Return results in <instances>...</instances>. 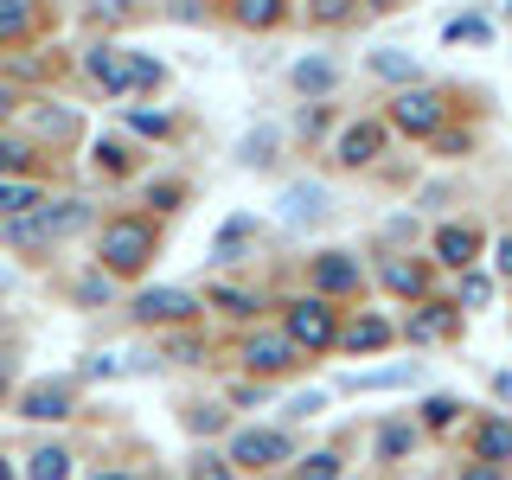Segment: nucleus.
Instances as JSON below:
<instances>
[{"mask_svg": "<svg viewBox=\"0 0 512 480\" xmlns=\"http://www.w3.org/2000/svg\"><path fill=\"white\" fill-rule=\"evenodd\" d=\"M84 224H90V205L84 199H45V205H32V212L7 218V224H0V237H7L13 250H52V244H64V237H77Z\"/></svg>", "mask_w": 512, "mask_h": 480, "instance_id": "obj_1", "label": "nucleus"}, {"mask_svg": "<svg viewBox=\"0 0 512 480\" xmlns=\"http://www.w3.org/2000/svg\"><path fill=\"white\" fill-rule=\"evenodd\" d=\"M154 244H160V231H154L148 218H109V224H103V244H96V256H103L109 276H135V269H148V263H154Z\"/></svg>", "mask_w": 512, "mask_h": 480, "instance_id": "obj_2", "label": "nucleus"}, {"mask_svg": "<svg viewBox=\"0 0 512 480\" xmlns=\"http://www.w3.org/2000/svg\"><path fill=\"white\" fill-rule=\"evenodd\" d=\"M282 333H288V340H295L301 352H327L333 340H340V314H333V301H327V295H301V301H288Z\"/></svg>", "mask_w": 512, "mask_h": 480, "instance_id": "obj_3", "label": "nucleus"}, {"mask_svg": "<svg viewBox=\"0 0 512 480\" xmlns=\"http://www.w3.org/2000/svg\"><path fill=\"white\" fill-rule=\"evenodd\" d=\"M231 468H250V474H269L282 468V461H295V442H288V429H231Z\"/></svg>", "mask_w": 512, "mask_h": 480, "instance_id": "obj_4", "label": "nucleus"}, {"mask_svg": "<svg viewBox=\"0 0 512 480\" xmlns=\"http://www.w3.org/2000/svg\"><path fill=\"white\" fill-rule=\"evenodd\" d=\"M237 365L256 372V378H282V372H295V365H308V359H301V346L276 327V333H250V340L237 346Z\"/></svg>", "mask_w": 512, "mask_h": 480, "instance_id": "obj_5", "label": "nucleus"}, {"mask_svg": "<svg viewBox=\"0 0 512 480\" xmlns=\"http://www.w3.org/2000/svg\"><path fill=\"white\" fill-rule=\"evenodd\" d=\"M448 116V103H442V90H404V96H391V122L404 128V135H436Z\"/></svg>", "mask_w": 512, "mask_h": 480, "instance_id": "obj_6", "label": "nucleus"}, {"mask_svg": "<svg viewBox=\"0 0 512 480\" xmlns=\"http://www.w3.org/2000/svg\"><path fill=\"white\" fill-rule=\"evenodd\" d=\"M192 314H199V295H186V288H148V295H135L141 327H167V320H192Z\"/></svg>", "mask_w": 512, "mask_h": 480, "instance_id": "obj_7", "label": "nucleus"}, {"mask_svg": "<svg viewBox=\"0 0 512 480\" xmlns=\"http://www.w3.org/2000/svg\"><path fill=\"white\" fill-rule=\"evenodd\" d=\"M314 288H320V295H359V288H365V269L352 263L346 250H320L314 256Z\"/></svg>", "mask_w": 512, "mask_h": 480, "instance_id": "obj_8", "label": "nucleus"}, {"mask_svg": "<svg viewBox=\"0 0 512 480\" xmlns=\"http://www.w3.org/2000/svg\"><path fill=\"white\" fill-rule=\"evenodd\" d=\"M378 154H384V122H352V128H340V141H333V160H340V167H372Z\"/></svg>", "mask_w": 512, "mask_h": 480, "instance_id": "obj_9", "label": "nucleus"}, {"mask_svg": "<svg viewBox=\"0 0 512 480\" xmlns=\"http://www.w3.org/2000/svg\"><path fill=\"white\" fill-rule=\"evenodd\" d=\"M288 90L308 96V103H320V96L340 90V64H333V58H301V64H288Z\"/></svg>", "mask_w": 512, "mask_h": 480, "instance_id": "obj_10", "label": "nucleus"}, {"mask_svg": "<svg viewBox=\"0 0 512 480\" xmlns=\"http://www.w3.org/2000/svg\"><path fill=\"white\" fill-rule=\"evenodd\" d=\"M20 416L26 423H58V416H71V384H26Z\"/></svg>", "mask_w": 512, "mask_h": 480, "instance_id": "obj_11", "label": "nucleus"}, {"mask_svg": "<svg viewBox=\"0 0 512 480\" xmlns=\"http://www.w3.org/2000/svg\"><path fill=\"white\" fill-rule=\"evenodd\" d=\"M391 333H397V327H391L384 314H359V320H346V327H340V340H333V346L359 359V352H378V346H391Z\"/></svg>", "mask_w": 512, "mask_h": 480, "instance_id": "obj_12", "label": "nucleus"}, {"mask_svg": "<svg viewBox=\"0 0 512 480\" xmlns=\"http://www.w3.org/2000/svg\"><path fill=\"white\" fill-rule=\"evenodd\" d=\"M327 212H333V205H327V186H320V180H295L282 192V218L288 224H320Z\"/></svg>", "mask_w": 512, "mask_h": 480, "instance_id": "obj_13", "label": "nucleus"}, {"mask_svg": "<svg viewBox=\"0 0 512 480\" xmlns=\"http://www.w3.org/2000/svg\"><path fill=\"white\" fill-rule=\"evenodd\" d=\"M436 256L448 269H468L480 256V231H474V224H442V231H436Z\"/></svg>", "mask_w": 512, "mask_h": 480, "instance_id": "obj_14", "label": "nucleus"}, {"mask_svg": "<svg viewBox=\"0 0 512 480\" xmlns=\"http://www.w3.org/2000/svg\"><path fill=\"white\" fill-rule=\"evenodd\" d=\"M84 71L103 90H116V96L128 90V52H116V45H90V52H84Z\"/></svg>", "mask_w": 512, "mask_h": 480, "instance_id": "obj_15", "label": "nucleus"}, {"mask_svg": "<svg viewBox=\"0 0 512 480\" xmlns=\"http://www.w3.org/2000/svg\"><path fill=\"white\" fill-rule=\"evenodd\" d=\"M378 276H384V288H391V295H410V301H423V295H429V269H423V263H410V256H391Z\"/></svg>", "mask_w": 512, "mask_h": 480, "instance_id": "obj_16", "label": "nucleus"}, {"mask_svg": "<svg viewBox=\"0 0 512 480\" xmlns=\"http://www.w3.org/2000/svg\"><path fill=\"white\" fill-rule=\"evenodd\" d=\"M32 205H45V186L26 180V173H7V180H0V218H20Z\"/></svg>", "mask_w": 512, "mask_h": 480, "instance_id": "obj_17", "label": "nucleus"}, {"mask_svg": "<svg viewBox=\"0 0 512 480\" xmlns=\"http://www.w3.org/2000/svg\"><path fill=\"white\" fill-rule=\"evenodd\" d=\"M397 384H416V365H378V372L340 378V391H397Z\"/></svg>", "mask_w": 512, "mask_h": 480, "instance_id": "obj_18", "label": "nucleus"}, {"mask_svg": "<svg viewBox=\"0 0 512 480\" xmlns=\"http://www.w3.org/2000/svg\"><path fill=\"white\" fill-rule=\"evenodd\" d=\"M410 340H416V346H436V340H455V314H448V308H423V314L410 320Z\"/></svg>", "mask_w": 512, "mask_h": 480, "instance_id": "obj_19", "label": "nucleus"}, {"mask_svg": "<svg viewBox=\"0 0 512 480\" xmlns=\"http://www.w3.org/2000/svg\"><path fill=\"white\" fill-rule=\"evenodd\" d=\"M480 461H493V468L512 461V423L506 416H487V423H480Z\"/></svg>", "mask_w": 512, "mask_h": 480, "instance_id": "obj_20", "label": "nucleus"}, {"mask_svg": "<svg viewBox=\"0 0 512 480\" xmlns=\"http://www.w3.org/2000/svg\"><path fill=\"white\" fill-rule=\"evenodd\" d=\"M276 20H288V0H237V26L269 32Z\"/></svg>", "mask_w": 512, "mask_h": 480, "instance_id": "obj_21", "label": "nucleus"}, {"mask_svg": "<svg viewBox=\"0 0 512 480\" xmlns=\"http://www.w3.org/2000/svg\"><path fill=\"white\" fill-rule=\"evenodd\" d=\"M276 148H282V128H250V135H244V148H237V154H244V167H269V160H276Z\"/></svg>", "mask_w": 512, "mask_h": 480, "instance_id": "obj_22", "label": "nucleus"}, {"mask_svg": "<svg viewBox=\"0 0 512 480\" xmlns=\"http://www.w3.org/2000/svg\"><path fill=\"white\" fill-rule=\"evenodd\" d=\"M26 480H71V455H64V448H32Z\"/></svg>", "mask_w": 512, "mask_h": 480, "instance_id": "obj_23", "label": "nucleus"}, {"mask_svg": "<svg viewBox=\"0 0 512 480\" xmlns=\"http://www.w3.org/2000/svg\"><path fill=\"white\" fill-rule=\"evenodd\" d=\"M250 231H256V218H224L218 224V244H212V263H231V250L250 244Z\"/></svg>", "mask_w": 512, "mask_h": 480, "instance_id": "obj_24", "label": "nucleus"}, {"mask_svg": "<svg viewBox=\"0 0 512 480\" xmlns=\"http://www.w3.org/2000/svg\"><path fill=\"white\" fill-rule=\"evenodd\" d=\"M212 308H218V314H231V320H250V314H256V295H250V288L218 282V288H212Z\"/></svg>", "mask_w": 512, "mask_h": 480, "instance_id": "obj_25", "label": "nucleus"}, {"mask_svg": "<svg viewBox=\"0 0 512 480\" xmlns=\"http://www.w3.org/2000/svg\"><path fill=\"white\" fill-rule=\"evenodd\" d=\"M32 20H39V0H0V39L32 32Z\"/></svg>", "mask_w": 512, "mask_h": 480, "instance_id": "obj_26", "label": "nucleus"}, {"mask_svg": "<svg viewBox=\"0 0 512 480\" xmlns=\"http://www.w3.org/2000/svg\"><path fill=\"white\" fill-rule=\"evenodd\" d=\"M340 468H346V461L333 455V448H320V455H301L295 461V480H340Z\"/></svg>", "mask_w": 512, "mask_h": 480, "instance_id": "obj_27", "label": "nucleus"}, {"mask_svg": "<svg viewBox=\"0 0 512 480\" xmlns=\"http://www.w3.org/2000/svg\"><path fill=\"white\" fill-rule=\"evenodd\" d=\"M416 448V429L410 423H384L378 429V461H397V455H410Z\"/></svg>", "mask_w": 512, "mask_h": 480, "instance_id": "obj_28", "label": "nucleus"}, {"mask_svg": "<svg viewBox=\"0 0 512 480\" xmlns=\"http://www.w3.org/2000/svg\"><path fill=\"white\" fill-rule=\"evenodd\" d=\"M372 77H384V84H410L416 64H410L404 52H372Z\"/></svg>", "mask_w": 512, "mask_h": 480, "instance_id": "obj_29", "label": "nucleus"}, {"mask_svg": "<svg viewBox=\"0 0 512 480\" xmlns=\"http://www.w3.org/2000/svg\"><path fill=\"white\" fill-rule=\"evenodd\" d=\"M160 84H167V71H160L154 58H135V52H128V90H160Z\"/></svg>", "mask_w": 512, "mask_h": 480, "instance_id": "obj_30", "label": "nucleus"}, {"mask_svg": "<svg viewBox=\"0 0 512 480\" xmlns=\"http://www.w3.org/2000/svg\"><path fill=\"white\" fill-rule=\"evenodd\" d=\"M141 359H122V352H96V359H84V378H122V372H135Z\"/></svg>", "mask_w": 512, "mask_h": 480, "instance_id": "obj_31", "label": "nucleus"}, {"mask_svg": "<svg viewBox=\"0 0 512 480\" xmlns=\"http://www.w3.org/2000/svg\"><path fill=\"white\" fill-rule=\"evenodd\" d=\"M0 173H32V141L0 135Z\"/></svg>", "mask_w": 512, "mask_h": 480, "instance_id": "obj_32", "label": "nucleus"}, {"mask_svg": "<svg viewBox=\"0 0 512 480\" xmlns=\"http://www.w3.org/2000/svg\"><path fill=\"white\" fill-rule=\"evenodd\" d=\"M77 116L71 109H32V135H71Z\"/></svg>", "mask_w": 512, "mask_h": 480, "instance_id": "obj_33", "label": "nucleus"}, {"mask_svg": "<svg viewBox=\"0 0 512 480\" xmlns=\"http://www.w3.org/2000/svg\"><path fill=\"white\" fill-rule=\"evenodd\" d=\"M461 416V397H423V423L429 429H448Z\"/></svg>", "mask_w": 512, "mask_h": 480, "instance_id": "obj_34", "label": "nucleus"}, {"mask_svg": "<svg viewBox=\"0 0 512 480\" xmlns=\"http://www.w3.org/2000/svg\"><path fill=\"white\" fill-rule=\"evenodd\" d=\"M128 0H84V20H96V26H116V20H128Z\"/></svg>", "mask_w": 512, "mask_h": 480, "instance_id": "obj_35", "label": "nucleus"}, {"mask_svg": "<svg viewBox=\"0 0 512 480\" xmlns=\"http://www.w3.org/2000/svg\"><path fill=\"white\" fill-rule=\"evenodd\" d=\"M237 468L224 455H192V468H186V480H231Z\"/></svg>", "mask_w": 512, "mask_h": 480, "instance_id": "obj_36", "label": "nucleus"}, {"mask_svg": "<svg viewBox=\"0 0 512 480\" xmlns=\"http://www.w3.org/2000/svg\"><path fill=\"white\" fill-rule=\"evenodd\" d=\"M352 13H359V0H314V20L320 26H346Z\"/></svg>", "mask_w": 512, "mask_h": 480, "instance_id": "obj_37", "label": "nucleus"}, {"mask_svg": "<svg viewBox=\"0 0 512 480\" xmlns=\"http://www.w3.org/2000/svg\"><path fill=\"white\" fill-rule=\"evenodd\" d=\"M487 301H493V282L468 269V276H461V308H487Z\"/></svg>", "mask_w": 512, "mask_h": 480, "instance_id": "obj_38", "label": "nucleus"}, {"mask_svg": "<svg viewBox=\"0 0 512 480\" xmlns=\"http://www.w3.org/2000/svg\"><path fill=\"white\" fill-rule=\"evenodd\" d=\"M128 128H135V135H173V122L167 116H148V109H128Z\"/></svg>", "mask_w": 512, "mask_h": 480, "instance_id": "obj_39", "label": "nucleus"}, {"mask_svg": "<svg viewBox=\"0 0 512 480\" xmlns=\"http://www.w3.org/2000/svg\"><path fill=\"white\" fill-rule=\"evenodd\" d=\"M96 160H103L109 173H128V167H135V154H128L122 141H103V148H96Z\"/></svg>", "mask_w": 512, "mask_h": 480, "instance_id": "obj_40", "label": "nucleus"}, {"mask_svg": "<svg viewBox=\"0 0 512 480\" xmlns=\"http://www.w3.org/2000/svg\"><path fill=\"white\" fill-rule=\"evenodd\" d=\"M77 301L103 308V301H109V269H103V276H84V282H77Z\"/></svg>", "mask_w": 512, "mask_h": 480, "instance_id": "obj_41", "label": "nucleus"}, {"mask_svg": "<svg viewBox=\"0 0 512 480\" xmlns=\"http://www.w3.org/2000/svg\"><path fill=\"white\" fill-rule=\"evenodd\" d=\"M199 340H192V333H173V340H167V359H180V365H199Z\"/></svg>", "mask_w": 512, "mask_h": 480, "instance_id": "obj_42", "label": "nucleus"}, {"mask_svg": "<svg viewBox=\"0 0 512 480\" xmlns=\"http://www.w3.org/2000/svg\"><path fill=\"white\" fill-rule=\"evenodd\" d=\"M186 423H192V429H199V436H218V429H224V416H218L212 404H199V410H192V416H186Z\"/></svg>", "mask_w": 512, "mask_h": 480, "instance_id": "obj_43", "label": "nucleus"}, {"mask_svg": "<svg viewBox=\"0 0 512 480\" xmlns=\"http://www.w3.org/2000/svg\"><path fill=\"white\" fill-rule=\"evenodd\" d=\"M320 404H327V397H314V391H308V397H295V404H288V416H314Z\"/></svg>", "mask_w": 512, "mask_h": 480, "instance_id": "obj_44", "label": "nucleus"}, {"mask_svg": "<svg viewBox=\"0 0 512 480\" xmlns=\"http://www.w3.org/2000/svg\"><path fill=\"white\" fill-rule=\"evenodd\" d=\"M461 480H500V468H493V461H474V468H461Z\"/></svg>", "mask_w": 512, "mask_h": 480, "instance_id": "obj_45", "label": "nucleus"}, {"mask_svg": "<svg viewBox=\"0 0 512 480\" xmlns=\"http://www.w3.org/2000/svg\"><path fill=\"white\" fill-rule=\"evenodd\" d=\"M493 263H500V276H512V237H500V250H493Z\"/></svg>", "mask_w": 512, "mask_h": 480, "instance_id": "obj_46", "label": "nucleus"}, {"mask_svg": "<svg viewBox=\"0 0 512 480\" xmlns=\"http://www.w3.org/2000/svg\"><path fill=\"white\" fill-rule=\"evenodd\" d=\"M13 109H20V96H13L7 84H0V122H7V116H13Z\"/></svg>", "mask_w": 512, "mask_h": 480, "instance_id": "obj_47", "label": "nucleus"}, {"mask_svg": "<svg viewBox=\"0 0 512 480\" xmlns=\"http://www.w3.org/2000/svg\"><path fill=\"white\" fill-rule=\"evenodd\" d=\"M0 480H20V474H13V468H7V461H0Z\"/></svg>", "mask_w": 512, "mask_h": 480, "instance_id": "obj_48", "label": "nucleus"}, {"mask_svg": "<svg viewBox=\"0 0 512 480\" xmlns=\"http://www.w3.org/2000/svg\"><path fill=\"white\" fill-rule=\"evenodd\" d=\"M365 7H397V0H365Z\"/></svg>", "mask_w": 512, "mask_h": 480, "instance_id": "obj_49", "label": "nucleus"}]
</instances>
